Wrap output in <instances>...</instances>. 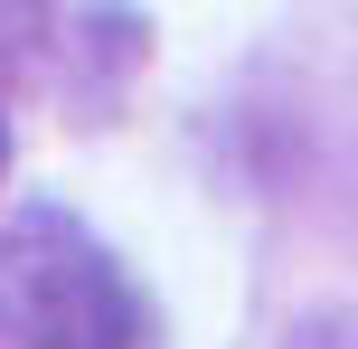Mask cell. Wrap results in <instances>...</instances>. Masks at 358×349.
Masks as SVG:
<instances>
[{"label": "cell", "mask_w": 358, "mask_h": 349, "mask_svg": "<svg viewBox=\"0 0 358 349\" xmlns=\"http://www.w3.org/2000/svg\"><path fill=\"white\" fill-rule=\"evenodd\" d=\"M0 349H161V321L85 218L19 208L0 236Z\"/></svg>", "instance_id": "cell-1"}, {"label": "cell", "mask_w": 358, "mask_h": 349, "mask_svg": "<svg viewBox=\"0 0 358 349\" xmlns=\"http://www.w3.org/2000/svg\"><path fill=\"white\" fill-rule=\"evenodd\" d=\"M48 38V0H0V76H19Z\"/></svg>", "instance_id": "cell-2"}, {"label": "cell", "mask_w": 358, "mask_h": 349, "mask_svg": "<svg viewBox=\"0 0 358 349\" xmlns=\"http://www.w3.org/2000/svg\"><path fill=\"white\" fill-rule=\"evenodd\" d=\"M0 170H10V132H0Z\"/></svg>", "instance_id": "cell-3"}]
</instances>
